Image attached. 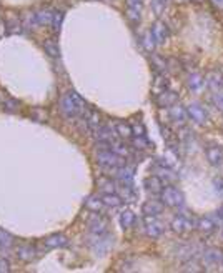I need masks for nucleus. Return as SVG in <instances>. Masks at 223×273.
<instances>
[{
    "mask_svg": "<svg viewBox=\"0 0 223 273\" xmlns=\"http://www.w3.org/2000/svg\"><path fill=\"white\" fill-rule=\"evenodd\" d=\"M163 207L165 205L162 203V200H147L145 203H143L142 212H143V215L157 217L163 212Z\"/></svg>",
    "mask_w": 223,
    "mask_h": 273,
    "instance_id": "18",
    "label": "nucleus"
},
{
    "mask_svg": "<svg viewBox=\"0 0 223 273\" xmlns=\"http://www.w3.org/2000/svg\"><path fill=\"white\" fill-rule=\"evenodd\" d=\"M97 163L105 170H115V168L125 165L127 158L118 157L117 153H113L112 150H98L97 152Z\"/></svg>",
    "mask_w": 223,
    "mask_h": 273,
    "instance_id": "3",
    "label": "nucleus"
},
{
    "mask_svg": "<svg viewBox=\"0 0 223 273\" xmlns=\"http://www.w3.org/2000/svg\"><path fill=\"white\" fill-rule=\"evenodd\" d=\"M125 3H127V8L142 12V0H125Z\"/></svg>",
    "mask_w": 223,
    "mask_h": 273,
    "instance_id": "44",
    "label": "nucleus"
},
{
    "mask_svg": "<svg viewBox=\"0 0 223 273\" xmlns=\"http://www.w3.org/2000/svg\"><path fill=\"white\" fill-rule=\"evenodd\" d=\"M22 23H23V28H27V30H35L37 27H40L37 22L35 12H27L22 18Z\"/></svg>",
    "mask_w": 223,
    "mask_h": 273,
    "instance_id": "34",
    "label": "nucleus"
},
{
    "mask_svg": "<svg viewBox=\"0 0 223 273\" xmlns=\"http://www.w3.org/2000/svg\"><path fill=\"white\" fill-rule=\"evenodd\" d=\"M187 113H188V118L197 123V125H205L208 122V113L205 112V108H203L200 103H190V105L187 107Z\"/></svg>",
    "mask_w": 223,
    "mask_h": 273,
    "instance_id": "9",
    "label": "nucleus"
},
{
    "mask_svg": "<svg viewBox=\"0 0 223 273\" xmlns=\"http://www.w3.org/2000/svg\"><path fill=\"white\" fill-rule=\"evenodd\" d=\"M213 103H215L218 110L223 112V92H217L215 95H213Z\"/></svg>",
    "mask_w": 223,
    "mask_h": 273,
    "instance_id": "45",
    "label": "nucleus"
},
{
    "mask_svg": "<svg viewBox=\"0 0 223 273\" xmlns=\"http://www.w3.org/2000/svg\"><path fill=\"white\" fill-rule=\"evenodd\" d=\"M115 130H117L120 138H127V140H130V138L133 137V128H132L130 123H123V122L117 123Z\"/></svg>",
    "mask_w": 223,
    "mask_h": 273,
    "instance_id": "35",
    "label": "nucleus"
},
{
    "mask_svg": "<svg viewBox=\"0 0 223 273\" xmlns=\"http://www.w3.org/2000/svg\"><path fill=\"white\" fill-rule=\"evenodd\" d=\"M93 137H95L97 142H115L118 138V133L115 130V127H110L108 123H102L100 127L97 128L95 132H93Z\"/></svg>",
    "mask_w": 223,
    "mask_h": 273,
    "instance_id": "11",
    "label": "nucleus"
},
{
    "mask_svg": "<svg viewBox=\"0 0 223 273\" xmlns=\"http://www.w3.org/2000/svg\"><path fill=\"white\" fill-rule=\"evenodd\" d=\"M88 245H90L92 252L95 255H105L113 245V237H110L108 233H105V235H93V240L88 242Z\"/></svg>",
    "mask_w": 223,
    "mask_h": 273,
    "instance_id": "4",
    "label": "nucleus"
},
{
    "mask_svg": "<svg viewBox=\"0 0 223 273\" xmlns=\"http://www.w3.org/2000/svg\"><path fill=\"white\" fill-rule=\"evenodd\" d=\"M35 17H37V22H38V25L40 27L50 25L52 17H53V10H50V8H42V10L35 12Z\"/></svg>",
    "mask_w": 223,
    "mask_h": 273,
    "instance_id": "31",
    "label": "nucleus"
},
{
    "mask_svg": "<svg viewBox=\"0 0 223 273\" xmlns=\"http://www.w3.org/2000/svg\"><path fill=\"white\" fill-rule=\"evenodd\" d=\"M102 125V117L97 110H88V113L85 115V127L88 132H95L98 127Z\"/></svg>",
    "mask_w": 223,
    "mask_h": 273,
    "instance_id": "22",
    "label": "nucleus"
},
{
    "mask_svg": "<svg viewBox=\"0 0 223 273\" xmlns=\"http://www.w3.org/2000/svg\"><path fill=\"white\" fill-rule=\"evenodd\" d=\"M130 140H132L133 145H135L137 150H147V148L150 147V143H148V142L145 140V135H143V137L133 135V137L130 138Z\"/></svg>",
    "mask_w": 223,
    "mask_h": 273,
    "instance_id": "39",
    "label": "nucleus"
},
{
    "mask_svg": "<svg viewBox=\"0 0 223 273\" xmlns=\"http://www.w3.org/2000/svg\"><path fill=\"white\" fill-rule=\"evenodd\" d=\"M112 173L118 183H122V185H132L133 177H135V168H133L132 165H128V163H125V165L112 170Z\"/></svg>",
    "mask_w": 223,
    "mask_h": 273,
    "instance_id": "8",
    "label": "nucleus"
},
{
    "mask_svg": "<svg viewBox=\"0 0 223 273\" xmlns=\"http://www.w3.org/2000/svg\"><path fill=\"white\" fill-rule=\"evenodd\" d=\"M195 228H198V230H200L202 233H205V235H210V233H213L217 230V222L210 217L198 218Z\"/></svg>",
    "mask_w": 223,
    "mask_h": 273,
    "instance_id": "23",
    "label": "nucleus"
},
{
    "mask_svg": "<svg viewBox=\"0 0 223 273\" xmlns=\"http://www.w3.org/2000/svg\"><path fill=\"white\" fill-rule=\"evenodd\" d=\"M43 50L48 57L52 58H58L60 57V47H58V43L55 40H45L43 42Z\"/></svg>",
    "mask_w": 223,
    "mask_h": 273,
    "instance_id": "32",
    "label": "nucleus"
},
{
    "mask_svg": "<svg viewBox=\"0 0 223 273\" xmlns=\"http://www.w3.org/2000/svg\"><path fill=\"white\" fill-rule=\"evenodd\" d=\"M155 102H157V105H160V107H172L173 103L178 102V95L175 92L165 88L163 92H160L158 95H155Z\"/></svg>",
    "mask_w": 223,
    "mask_h": 273,
    "instance_id": "17",
    "label": "nucleus"
},
{
    "mask_svg": "<svg viewBox=\"0 0 223 273\" xmlns=\"http://www.w3.org/2000/svg\"><path fill=\"white\" fill-rule=\"evenodd\" d=\"M168 0H150V7L157 17H162L167 10Z\"/></svg>",
    "mask_w": 223,
    "mask_h": 273,
    "instance_id": "38",
    "label": "nucleus"
},
{
    "mask_svg": "<svg viewBox=\"0 0 223 273\" xmlns=\"http://www.w3.org/2000/svg\"><path fill=\"white\" fill-rule=\"evenodd\" d=\"M180 2H185V0H180Z\"/></svg>",
    "mask_w": 223,
    "mask_h": 273,
    "instance_id": "52",
    "label": "nucleus"
},
{
    "mask_svg": "<svg viewBox=\"0 0 223 273\" xmlns=\"http://www.w3.org/2000/svg\"><path fill=\"white\" fill-rule=\"evenodd\" d=\"M60 110L67 118H77L85 112V100L75 90H68L60 98Z\"/></svg>",
    "mask_w": 223,
    "mask_h": 273,
    "instance_id": "1",
    "label": "nucleus"
},
{
    "mask_svg": "<svg viewBox=\"0 0 223 273\" xmlns=\"http://www.w3.org/2000/svg\"><path fill=\"white\" fill-rule=\"evenodd\" d=\"M152 62H153V65H155V68H157V72L158 73H165L167 70H168V67H167V60H163V58H160V57H153L152 58Z\"/></svg>",
    "mask_w": 223,
    "mask_h": 273,
    "instance_id": "40",
    "label": "nucleus"
},
{
    "mask_svg": "<svg viewBox=\"0 0 223 273\" xmlns=\"http://www.w3.org/2000/svg\"><path fill=\"white\" fill-rule=\"evenodd\" d=\"M150 32L157 43H165L168 40V37H170V28H168V25L163 20H157L153 23Z\"/></svg>",
    "mask_w": 223,
    "mask_h": 273,
    "instance_id": "13",
    "label": "nucleus"
},
{
    "mask_svg": "<svg viewBox=\"0 0 223 273\" xmlns=\"http://www.w3.org/2000/svg\"><path fill=\"white\" fill-rule=\"evenodd\" d=\"M102 200H103V203H105L107 208H118V207H122V203H123V198L118 195L117 192L115 193H103Z\"/></svg>",
    "mask_w": 223,
    "mask_h": 273,
    "instance_id": "28",
    "label": "nucleus"
},
{
    "mask_svg": "<svg viewBox=\"0 0 223 273\" xmlns=\"http://www.w3.org/2000/svg\"><path fill=\"white\" fill-rule=\"evenodd\" d=\"M220 267L223 268V258H222V263H220Z\"/></svg>",
    "mask_w": 223,
    "mask_h": 273,
    "instance_id": "50",
    "label": "nucleus"
},
{
    "mask_svg": "<svg viewBox=\"0 0 223 273\" xmlns=\"http://www.w3.org/2000/svg\"><path fill=\"white\" fill-rule=\"evenodd\" d=\"M197 225V220L195 218H190L187 215H177L175 218L172 220V230L178 233V235H183V233L190 232L192 228H195Z\"/></svg>",
    "mask_w": 223,
    "mask_h": 273,
    "instance_id": "5",
    "label": "nucleus"
},
{
    "mask_svg": "<svg viewBox=\"0 0 223 273\" xmlns=\"http://www.w3.org/2000/svg\"><path fill=\"white\" fill-rule=\"evenodd\" d=\"M17 257L20 258V260L23 262H32L33 258H35V247H32V245H28V243H23V245H18L17 247Z\"/></svg>",
    "mask_w": 223,
    "mask_h": 273,
    "instance_id": "25",
    "label": "nucleus"
},
{
    "mask_svg": "<svg viewBox=\"0 0 223 273\" xmlns=\"http://www.w3.org/2000/svg\"><path fill=\"white\" fill-rule=\"evenodd\" d=\"M205 83L208 85V88H210L212 92H222L223 88V75L220 70H212L207 73L205 77Z\"/></svg>",
    "mask_w": 223,
    "mask_h": 273,
    "instance_id": "15",
    "label": "nucleus"
},
{
    "mask_svg": "<svg viewBox=\"0 0 223 273\" xmlns=\"http://www.w3.org/2000/svg\"><path fill=\"white\" fill-rule=\"evenodd\" d=\"M3 108H5L7 112H10V113L17 112L18 110V102L13 100V98H5V100H3Z\"/></svg>",
    "mask_w": 223,
    "mask_h": 273,
    "instance_id": "42",
    "label": "nucleus"
},
{
    "mask_svg": "<svg viewBox=\"0 0 223 273\" xmlns=\"http://www.w3.org/2000/svg\"><path fill=\"white\" fill-rule=\"evenodd\" d=\"M192 2H195V3H202L203 0H192Z\"/></svg>",
    "mask_w": 223,
    "mask_h": 273,
    "instance_id": "49",
    "label": "nucleus"
},
{
    "mask_svg": "<svg viewBox=\"0 0 223 273\" xmlns=\"http://www.w3.org/2000/svg\"><path fill=\"white\" fill-rule=\"evenodd\" d=\"M10 272V262L5 257H0V273H7Z\"/></svg>",
    "mask_w": 223,
    "mask_h": 273,
    "instance_id": "46",
    "label": "nucleus"
},
{
    "mask_svg": "<svg viewBox=\"0 0 223 273\" xmlns=\"http://www.w3.org/2000/svg\"><path fill=\"white\" fill-rule=\"evenodd\" d=\"M85 207L88 208L90 212L93 213H102L103 210H105V203H103L102 200V197H98V195H90L85 200Z\"/></svg>",
    "mask_w": 223,
    "mask_h": 273,
    "instance_id": "26",
    "label": "nucleus"
},
{
    "mask_svg": "<svg viewBox=\"0 0 223 273\" xmlns=\"http://www.w3.org/2000/svg\"><path fill=\"white\" fill-rule=\"evenodd\" d=\"M142 45H143V48H145L147 52H153L157 48V45L158 43L155 42V38H153V35H152V32L148 30V32H145L142 35Z\"/></svg>",
    "mask_w": 223,
    "mask_h": 273,
    "instance_id": "36",
    "label": "nucleus"
},
{
    "mask_svg": "<svg viewBox=\"0 0 223 273\" xmlns=\"http://www.w3.org/2000/svg\"><path fill=\"white\" fill-rule=\"evenodd\" d=\"M13 245H15V238H13L8 232L0 228V252L10 250Z\"/></svg>",
    "mask_w": 223,
    "mask_h": 273,
    "instance_id": "30",
    "label": "nucleus"
},
{
    "mask_svg": "<svg viewBox=\"0 0 223 273\" xmlns=\"http://www.w3.org/2000/svg\"><path fill=\"white\" fill-rule=\"evenodd\" d=\"M162 135L165 138V142L168 143L170 147H173V143H175V135H173V132L170 130L168 127H162Z\"/></svg>",
    "mask_w": 223,
    "mask_h": 273,
    "instance_id": "41",
    "label": "nucleus"
},
{
    "mask_svg": "<svg viewBox=\"0 0 223 273\" xmlns=\"http://www.w3.org/2000/svg\"><path fill=\"white\" fill-rule=\"evenodd\" d=\"M117 193L123 198V202H135L138 193L135 192V188H133V183L132 185H122L117 187Z\"/></svg>",
    "mask_w": 223,
    "mask_h": 273,
    "instance_id": "27",
    "label": "nucleus"
},
{
    "mask_svg": "<svg viewBox=\"0 0 223 273\" xmlns=\"http://www.w3.org/2000/svg\"><path fill=\"white\" fill-rule=\"evenodd\" d=\"M213 3V7H217L218 10H223V0H210Z\"/></svg>",
    "mask_w": 223,
    "mask_h": 273,
    "instance_id": "48",
    "label": "nucleus"
},
{
    "mask_svg": "<svg viewBox=\"0 0 223 273\" xmlns=\"http://www.w3.org/2000/svg\"><path fill=\"white\" fill-rule=\"evenodd\" d=\"M45 247L47 248H65L68 247V238L62 233H53V235L45 238Z\"/></svg>",
    "mask_w": 223,
    "mask_h": 273,
    "instance_id": "19",
    "label": "nucleus"
},
{
    "mask_svg": "<svg viewBox=\"0 0 223 273\" xmlns=\"http://www.w3.org/2000/svg\"><path fill=\"white\" fill-rule=\"evenodd\" d=\"M222 235H223V225H222Z\"/></svg>",
    "mask_w": 223,
    "mask_h": 273,
    "instance_id": "51",
    "label": "nucleus"
},
{
    "mask_svg": "<svg viewBox=\"0 0 223 273\" xmlns=\"http://www.w3.org/2000/svg\"><path fill=\"white\" fill-rule=\"evenodd\" d=\"M223 253L218 248H207L205 252L202 253V262L203 267H207V270H213L222 263Z\"/></svg>",
    "mask_w": 223,
    "mask_h": 273,
    "instance_id": "7",
    "label": "nucleus"
},
{
    "mask_svg": "<svg viewBox=\"0 0 223 273\" xmlns=\"http://www.w3.org/2000/svg\"><path fill=\"white\" fill-rule=\"evenodd\" d=\"M112 152L117 153L118 157H123V158H130L132 157V148L130 145L125 142V140H117L112 142Z\"/></svg>",
    "mask_w": 223,
    "mask_h": 273,
    "instance_id": "24",
    "label": "nucleus"
},
{
    "mask_svg": "<svg viewBox=\"0 0 223 273\" xmlns=\"http://www.w3.org/2000/svg\"><path fill=\"white\" fill-rule=\"evenodd\" d=\"M215 190L223 193V178H218V180H215Z\"/></svg>",
    "mask_w": 223,
    "mask_h": 273,
    "instance_id": "47",
    "label": "nucleus"
},
{
    "mask_svg": "<svg viewBox=\"0 0 223 273\" xmlns=\"http://www.w3.org/2000/svg\"><path fill=\"white\" fill-rule=\"evenodd\" d=\"M97 185L100 188L102 193H115L117 192V183L108 177H100L97 180Z\"/></svg>",
    "mask_w": 223,
    "mask_h": 273,
    "instance_id": "29",
    "label": "nucleus"
},
{
    "mask_svg": "<svg viewBox=\"0 0 223 273\" xmlns=\"http://www.w3.org/2000/svg\"><path fill=\"white\" fill-rule=\"evenodd\" d=\"M170 108V118L173 122L177 123L178 127H185V123L188 120V113H187V108L180 105V103H173L172 107H168Z\"/></svg>",
    "mask_w": 223,
    "mask_h": 273,
    "instance_id": "14",
    "label": "nucleus"
},
{
    "mask_svg": "<svg viewBox=\"0 0 223 273\" xmlns=\"http://www.w3.org/2000/svg\"><path fill=\"white\" fill-rule=\"evenodd\" d=\"M222 208H223V207H222Z\"/></svg>",
    "mask_w": 223,
    "mask_h": 273,
    "instance_id": "53",
    "label": "nucleus"
},
{
    "mask_svg": "<svg viewBox=\"0 0 223 273\" xmlns=\"http://www.w3.org/2000/svg\"><path fill=\"white\" fill-rule=\"evenodd\" d=\"M120 225H122V228H130L133 223H135V215H133V212L132 210H123L122 213H120Z\"/></svg>",
    "mask_w": 223,
    "mask_h": 273,
    "instance_id": "37",
    "label": "nucleus"
},
{
    "mask_svg": "<svg viewBox=\"0 0 223 273\" xmlns=\"http://www.w3.org/2000/svg\"><path fill=\"white\" fill-rule=\"evenodd\" d=\"M203 85H205V80H203V77L200 75L198 72H192V73H188V77H187V87L190 88L192 92H202V88Z\"/></svg>",
    "mask_w": 223,
    "mask_h": 273,
    "instance_id": "21",
    "label": "nucleus"
},
{
    "mask_svg": "<svg viewBox=\"0 0 223 273\" xmlns=\"http://www.w3.org/2000/svg\"><path fill=\"white\" fill-rule=\"evenodd\" d=\"M3 28H5V33L8 35H15V33H20L23 28L22 18L13 12H8L5 18H3Z\"/></svg>",
    "mask_w": 223,
    "mask_h": 273,
    "instance_id": "10",
    "label": "nucleus"
},
{
    "mask_svg": "<svg viewBox=\"0 0 223 273\" xmlns=\"http://www.w3.org/2000/svg\"><path fill=\"white\" fill-rule=\"evenodd\" d=\"M143 185H145L147 192L153 193V195H160V192L163 190V187H165V183H163L160 178L157 175H152V177H147L145 182H143Z\"/></svg>",
    "mask_w": 223,
    "mask_h": 273,
    "instance_id": "20",
    "label": "nucleus"
},
{
    "mask_svg": "<svg viewBox=\"0 0 223 273\" xmlns=\"http://www.w3.org/2000/svg\"><path fill=\"white\" fill-rule=\"evenodd\" d=\"M160 200L163 205H167L170 208H182L185 205V197H183V193L173 185H168V183L160 192Z\"/></svg>",
    "mask_w": 223,
    "mask_h": 273,
    "instance_id": "2",
    "label": "nucleus"
},
{
    "mask_svg": "<svg viewBox=\"0 0 223 273\" xmlns=\"http://www.w3.org/2000/svg\"><path fill=\"white\" fill-rule=\"evenodd\" d=\"M163 223L157 220V217L145 215V233L150 238H160L163 235Z\"/></svg>",
    "mask_w": 223,
    "mask_h": 273,
    "instance_id": "12",
    "label": "nucleus"
},
{
    "mask_svg": "<svg viewBox=\"0 0 223 273\" xmlns=\"http://www.w3.org/2000/svg\"><path fill=\"white\" fill-rule=\"evenodd\" d=\"M87 227L92 235H105V233H108V223L100 213H93V215L88 218Z\"/></svg>",
    "mask_w": 223,
    "mask_h": 273,
    "instance_id": "6",
    "label": "nucleus"
},
{
    "mask_svg": "<svg viewBox=\"0 0 223 273\" xmlns=\"http://www.w3.org/2000/svg\"><path fill=\"white\" fill-rule=\"evenodd\" d=\"M63 18H65V12L63 10H53V17H52V23H50V27H52V30L53 33H58L60 32V28H62V23H63Z\"/></svg>",
    "mask_w": 223,
    "mask_h": 273,
    "instance_id": "33",
    "label": "nucleus"
},
{
    "mask_svg": "<svg viewBox=\"0 0 223 273\" xmlns=\"http://www.w3.org/2000/svg\"><path fill=\"white\" fill-rule=\"evenodd\" d=\"M207 158L213 167L223 165V147H220V145L207 147Z\"/></svg>",
    "mask_w": 223,
    "mask_h": 273,
    "instance_id": "16",
    "label": "nucleus"
},
{
    "mask_svg": "<svg viewBox=\"0 0 223 273\" xmlns=\"http://www.w3.org/2000/svg\"><path fill=\"white\" fill-rule=\"evenodd\" d=\"M127 18L132 23H138V22H140V12H138V10H132V8H127Z\"/></svg>",
    "mask_w": 223,
    "mask_h": 273,
    "instance_id": "43",
    "label": "nucleus"
}]
</instances>
